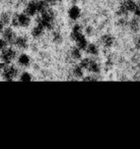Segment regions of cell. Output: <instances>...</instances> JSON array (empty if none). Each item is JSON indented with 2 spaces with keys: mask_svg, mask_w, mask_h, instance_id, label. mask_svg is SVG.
<instances>
[{
  "mask_svg": "<svg viewBox=\"0 0 140 149\" xmlns=\"http://www.w3.org/2000/svg\"><path fill=\"white\" fill-rule=\"evenodd\" d=\"M15 57V51L11 48H4L3 50H1V55L0 58L4 63H8L10 62L13 58Z\"/></svg>",
  "mask_w": 140,
  "mask_h": 149,
  "instance_id": "obj_1",
  "label": "cell"
},
{
  "mask_svg": "<svg viewBox=\"0 0 140 149\" xmlns=\"http://www.w3.org/2000/svg\"><path fill=\"white\" fill-rule=\"evenodd\" d=\"M2 74L6 80H12L17 74V70L14 66H5L2 70Z\"/></svg>",
  "mask_w": 140,
  "mask_h": 149,
  "instance_id": "obj_2",
  "label": "cell"
},
{
  "mask_svg": "<svg viewBox=\"0 0 140 149\" xmlns=\"http://www.w3.org/2000/svg\"><path fill=\"white\" fill-rule=\"evenodd\" d=\"M2 38L6 41V43H11V42H14L15 34L10 28H6L2 31Z\"/></svg>",
  "mask_w": 140,
  "mask_h": 149,
  "instance_id": "obj_3",
  "label": "cell"
},
{
  "mask_svg": "<svg viewBox=\"0 0 140 149\" xmlns=\"http://www.w3.org/2000/svg\"><path fill=\"white\" fill-rule=\"evenodd\" d=\"M29 62H30V57L27 55V54H21V55H19V63L21 64V65L25 66V65L29 64Z\"/></svg>",
  "mask_w": 140,
  "mask_h": 149,
  "instance_id": "obj_4",
  "label": "cell"
},
{
  "mask_svg": "<svg viewBox=\"0 0 140 149\" xmlns=\"http://www.w3.org/2000/svg\"><path fill=\"white\" fill-rule=\"evenodd\" d=\"M0 22L3 24V25H6L10 22V17L7 13H3L2 15H0Z\"/></svg>",
  "mask_w": 140,
  "mask_h": 149,
  "instance_id": "obj_5",
  "label": "cell"
},
{
  "mask_svg": "<svg viewBox=\"0 0 140 149\" xmlns=\"http://www.w3.org/2000/svg\"><path fill=\"white\" fill-rule=\"evenodd\" d=\"M79 13H80V10H79L76 6L72 7V8L69 10V15L72 17V19H76V17L79 15Z\"/></svg>",
  "mask_w": 140,
  "mask_h": 149,
  "instance_id": "obj_6",
  "label": "cell"
},
{
  "mask_svg": "<svg viewBox=\"0 0 140 149\" xmlns=\"http://www.w3.org/2000/svg\"><path fill=\"white\" fill-rule=\"evenodd\" d=\"M5 46H6V41L2 37H0V51L4 49Z\"/></svg>",
  "mask_w": 140,
  "mask_h": 149,
  "instance_id": "obj_7",
  "label": "cell"
},
{
  "mask_svg": "<svg viewBox=\"0 0 140 149\" xmlns=\"http://www.w3.org/2000/svg\"><path fill=\"white\" fill-rule=\"evenodd\" d=\"M3 29H4V25H3V24L0 22V33H2Z\"/></svg>",
  "mask_w": 140,
  "mask_h": 149,
  "instance_id": "obj_8",
  "label": "cell"
}]
</instances>
